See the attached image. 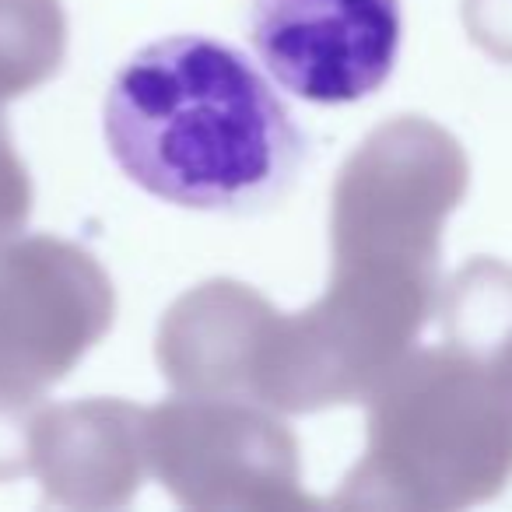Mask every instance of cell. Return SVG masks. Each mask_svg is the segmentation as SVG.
I'll list each match as a JSON object with an SVG mask.
<instances>
[{"instance_id": "obj_2", "label": "cell", "mask_w": 512, "mask_h": 512, "mask_svg": "<svg viewBox=\"0 0 512 512\" xmlns=\"http://www.w3.org/2000/svg\"><path fill=\"white\" fill-rule=\"evenodd\" d=\"M246 25L267 74L313 106L379 92L404 39L400 0H249Z\"/></svg>"}, {"instance_id": "obj_1", "label": "cell", "mask_w": 512, "mask_h": 512, "mask_svg": "<svg viewBox=\"0 0 512 512\" xmlns=\"http://www.w3.org/2000/svg\"><path fill=\"white\" fill-rule=\"evenodd\" d=\"M102 134L130 183L165 204L264 214L295 190L309 144L278 88L235 46L165 36L113 74Z\"/></svg>"}]
</instances>
